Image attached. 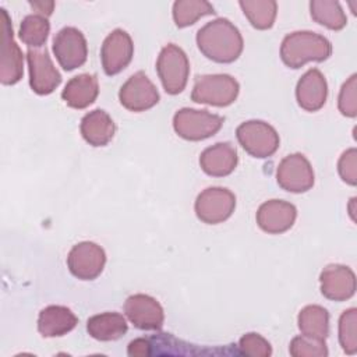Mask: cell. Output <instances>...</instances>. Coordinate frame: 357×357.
<instances>
[{
	"label": "cell",
	"instance_id": "cell-1",
	"mask_svg": "<svg viewBox=\"0 0 357 357\" xmlns=\"http://www.w3.org/2000/svg\"><path fill=\"white\" fill-rule=\"evenodd\" d=\"M199 52L215 63H233L243 52V36L227 18H216L197 32Z\"/></svg>",
	"mask_w": 357,
	"mask_h": 357
},
{
	"label": "cell",
	"instance_id": "cell-2",
	"mask_svg": "<svg viewBox=\"0 0 357 357\" xmlns=\"http://www.w3.org/2000/svg\"><path fill=\"white\" fill-rule=\"evenodd\" d=\"M332 53L331 42L311 31H296L284 36L280 59L290 68H300L308 61H325Z\"/></svg>",
	"mask_w": 357,
	"mask_h": 357
},
{
	"label": "cell",
	"instance_id": "cell-3",
	"mask_svg": "<svg viewBox=\"0 0 357 357\" xmlns=\"http://www.w3.org/2000/svg\"><path fill=\"white\" fill-rule=\"evenodd\" d=\"M240 85L229 74L198 75L191 92V100L216 107L231 105L238 96Z\"/></svg>",
	"mask_w": 357,
	"mask_h": 357
},
{
	"label": "cell",
	"instance_id": "cell-4",
	"mask_svg": "<svg viewBox=\"0 0 357 357\" xmlns=\"http://www.w3.org/2000/svg\"><path fill=\"white\" fill-rule=\"evenodd\" d=\"M156 71L163 85V89L169 95H177L183 92L188 81V57L181 47L174 43H169L160 50L158 56Z\"/></svg>",
	"mask_w": 357,
	"mask_h": 357
},
{
	"label": "cell",
	"instance_id": "cell-5",
	"mask_svg": "<svg viewBox=\"0 0 357 357\" xmlns=\"http://www.w3.org/2000/svg\"><path fill=\"white\" fill-rule=\"evenodd\" d=\"M223 121V117L208 110L183 107L173 116V128L178 137L187 141H202L215 135Z\"/></svg>",
	"mask_w": 357,
	"mask_h": 357
},
{
	"label": "cell",
	"instance_id": "cell-6",
	"mask_svg": "<svg viewBox=\"0 0 357 357\" xmlns=\"http://www.w3.org/2000/svg\"><path fill=\"white\" fill-rule=\"evenodd\" d=\"M236 137L243 149L258 159L272 156L280 142L276 130L262 120L241 123L236 130Z\"/></svg>",
	"mask_w": 357,
	"mask_h": 357
},
{
	"label": "cell",
	"instance_id": "cell-7",
	"mask_svg": "<svg viewBox=\"0 0 357 357\" xmlns=\"http://www.w3.org/2000/svg\"><path fill=\"white\" fill-rule=\"evenodd\" d=\"M1 50H0V81L4 85L17 84L24 74V56L14 40L13 25L6 8H0Z\"/></svg>",
	"mask_w": 357,
	"mask_h": 357
},
{
	"label": "cell",
	"instance_id": "cell-8",
	"mask_svg": "<svg viewBox=\"0 0 357 357\" xmlns=\"http://www.w3.org/2000/svg\"><path fill=\"white\" fill-rule=\"evenodd\" d=\"M236 208L234 194L223 187H209L195 199L197 218L208 225H218L231 216Z\"/></svg>",
	"mask_w": 357,
	"mask_h": 357
},
{
	"label": "cell",
	"instance_id": "cell-9",
	"mask_svg": "<svg viewBox=\"0 0 357 357\" xmlns=\"http://www.w3.org/2000/svg\"><path fill=\"white\" fill-rule=\"evenodd\" d=\"M53 53L66 71H73L86 61L88 45L84 33L74 26H64L53 39Z\"/></svg>",
	"mask_w": 357,
	"mask_h": 357
},
{
	"label": "cell",
	"instance_id": "cell-10",
	"mask_svg": "<svg viewBox=\"0 0 357 357\" xmlns=\"http://www.w3.org/2000/svg\"><path fill=\"white\" fill-rule=\"evenodd\" d=\"M276 181L284 191L300 194L314 185V170L303 153L283 158L276 169Z\"/></svg>",
	"mask_w": 357,
	"mask_h": 357
},
{
	"label": "cell",
	"instance_id": "cell-11",
	"mask_svg": "<svg viewBox=\"0 0 357 357\" xmlns=\"http://www.w3.org/2000/svg\"><path fill=\"white\" fill-rule=\"evenodd\" d=\"M106 264V254L100 245L92 241L75 244L67 257V266L73 276L81 280L96 279Z\"/></svg>",
	"mask_w": 357,
	"mask_h": 357
},
{
	"label": "cell",
	"instance_id": "cell-12",
	"mask_svg": "<svg viewBox=\"0 0 357 357\" xmlns=\"http://www.w3.org/2000/svg\"><path fill=\"white\" fill-rule=\"evenodd\" d=\"M29 85L38 95L52 93L61 82V75L54 67L47 49H29L26 52Z\"/></svg>",
	"mask_w": 357,
	"mask_h": 357
},
{
	"label": "cell",
	"instance_id": "cell-13",
	"mask_svg": "<svg viewBox=\"0 0 357 357\" xmlns=\"http://www.w3.org/2000/svg\"><path fill=\"white\" fill-rule=\"evenodd\" d=\"M120 103L131 112H145L159 102V92L144 71L132 74L119 91Z\"/></svg>",
	"mask_w": 357,
	"mask_h": 357
},
{
	"label": "cell",
	"instance_id": "cell-14",
	"mask_svg": "<svg viewBox=\"0 0 357 357\" xmlns=\"http://www.w3.org/2000/svg\"><path fill=\"white\" fill-rule=\"evenodd\" d=\"M134 54V43L124 29L112 31L103 40L100 47V60L103 71L107 75H116L123 71L131 61Z\"/></svg>",
	"mask_w": 357,
	"mask_h": 357
},
{
	"label": "cell",
	"instance_id": "cell-15",
	"mask_svg": "<svg viewBox=\"0 0 357 357\" xmlns=\"http://www.w3.org/2000/svg\"><path fill=\"white\" fill-rule=\"evenodd\" d=\"M124 314L128 321L141 331H158L165 321V312L159 301L148 294H132L124 303Z\"/></svg>",
	"mask_w": 357,
	"mask_h": 357
},
{
	"label": "cell",
	"instance_id": "cell-16",
	"mask_svg": "<svg viewBox=\"0 0 357 357\" xmlns=\"http://www.w3.org/2000/svg\"><path fill=\"white\" fill-rule=\"evenodd\" d=\"M321 293L332 301H346L356 293L354 272L340 264H331L325 266L319 275Z\"/></svg>",
	"mask_w": 357,
	"mask_h": 357
},
{
	"label": "cell",
	"instance_id": "cell-17",
	"mask_svg": "<svg viewBox=\"0 0 357 357\" xmlns=\"http://www.w3.org/2000/svg\"><path fill=\"white\" fill-rule=\"evenodd\" d=\"M297 218V209L293 204L282 199H269L257 211V223L259 229L269 234L287 231Z\"/></svg>",
	"mask_w": 357,
	"mask_h": 357
},
{
	"label": "cell",
	"instance_id": "cell-18",
	"mask_svg": "<svg viewBox=\"0 0 357 357\" xmlns=\"http://www.w3.org/2000/svg\"><path fill=\"white\" fill-rule=\"evenodd\" d=\"M328 98V84L318 68L305 71L297 82L296 99L301 109L307 112L319 110Z\"/></svg>",
	"mask_w": 357,
	"mask_h": 357
},
{
	"label": "cell",
	"instance_id": "cell-19",
	"mask_svg": "<svg viewBox=\"0 0 357 357\" xmlns=\"http://www.w3.org/2000/svg\"><path fill=\"white\" fill-rule=\"evenodd\" d=\"M238 162L237 151L230 142H218L202 151L199 166L208 176L225 177L233 173Z\"/></svg>",
	"mask_w": 357,
	"mask_h": 357
},
{
	"label": "cell",
	"instance_id": "cell-20",
	"mask_svg": "<svg viewBox=\"0 0 357 357\" xmlns=\"http://www.w3.org/2000/svg\"><path fill=\"white\" fill-rule=\"evenodd\" d=\"M78 324L75 314L64 305H47L38 317V331L45 337L63 336Z\"/></svg>",
	"mask_w": 357,
	"mask_h": 357
},
{
	"label": "cell",
	"instance_id": "cell-21",
	"mask_svg": "<svg viewBox=\"0 0 357 357\" xmlns=\"http://www.w3.org/2000/svg\"><path fill=\"white\" fill-rule=\"evenodd\" d=\"M82 138L92 146L107 145L116 132V126L112 117L102 109H95L86 113L79 124Z\"/></svg>",
	"mask_w": 357,
	"mask_h": 357
},
{
	"label": "cell",
	"instance_id": "cell-22",
	"mask_svg": "<svg viewBox=\"0 0 357 357\" xmlns=\"http://www.w3.org/2000/svg\"><path fill=\"white\" fill-rule=\"evenodd\" d=\"M98 93V78L93 74H79L66 84L61 98L73 109H85L96 100Z\"/></svg>",
	"mask_w": 357,
	"mask_h": 357
},
{
	"label": "cell",
	"instance_id": "cell-23",
	"mask_svg": "<svg viewBox=\"0 0 357 357\" xmlns=\"http://www.w3.org/2000/svg\"><path fill=\"white\" fill-rule=\"evenodd\" d=\"M128 329L126 318L119 312H102L91 317L86 322L88 333L100 342L120 339Z\"/></svg>",
	"mask_w": 357,
	"mask_h": 357
},
{
	"label": "cell",
	"instance_id": "cell-24",
	"mask_svg": "<svg viewBox=\"0 0 357 357\" xmlns=\"http://www.w3.org/2000/svg\"><path fill=\"white\" fill-rule=\"evenodd\" d=\"M297 324L301 335L325 340L329 333V314L317 304L304 307L297 317Z\"/></svg>",
	"mask_w": 357,
	"mask_h": 357
},
{
	"label": "cell",
	"instance_id": "cell-25",
	"mask_svg": "<svg viewBox=\"0 0 357 357\" xmlns=\"http://www.w3.org/2000/svg\"><path fill=\"white\" fill-rule=\"evenodd\" d=\"M310 13L315 22L332 31H340L347 24L342 6L335 0H312L310 1Z\"/></svg>",
	"mask_w": 357,
	"mask_h": 357
},
{
	"label": "cell",
	"instance_id": "cell-26",
	"mask_svg": "<svg viewBox=\"0 0 357 357\" xmlns=\"http://www.w3.org/2000/svg\"><path fill=\"white\" fill-rule=\"evenodd\" d=\"M244 15L250 21V24L261 31L272 28L276 13L278 3L273 0H241L238 1Z\"/></svg>",
	"mask_w": 357,
	"mask_h": 357
},
{
	"label": "cell",
	"instance_id": "cell-27",
	"mask_svg": "<svg viewBox=\"0 0 357 357\" xmlns=\"http://www.w3.org/2000/svg\"><path fill=\"white\" fill-rule=\"evenodd\" d=\"M173 21L176 26L185 28L195 24L201 17L215 14V8L205 0H177L173 3Z\"/></svg>",
	"mask_w": 357,
	"mask_h": 357
},
{
	"label": "cell",
	"instance_id": "cell-28",
	"mask_svg": "<svg viewBox=\"0 0 357 357\" xmlns=\"http://www.w3.org/2000/svg\"><path fill=\"white\" fill-rule=\"evenodd\" d=\"M50 24L47 17L40 14H29L22 18L18 36L29 47H42L49 36Z\"/></svg>",
	"mask_w": 357,
	"mask_h": 357
},
{
	"label": "cell",
	"instance_id": "cell-29",
	"mask_svg": "<svg viewBox=\"0 0 357 357\" xmlns=\"http://www.w3.org/2000/svg\"><path fill=\"white\" fill-rule=\"evenodd\" d=\"M357 310L354 307L342 312L339 318V343L344 353L357 351Z\"/></svg>",
	"mask_w": 357,
	"mask_h": 357
},
{
	"label": "cell",
	"instance_id": "cell-30",
	"mask_svg": "<svg viewBox=\"0 0 357 357\" xmlns=\"http://www.w3.org/2000/svg\"><path fill=\"white\" fill-rule=\"evenodd\" d=\"M290 354L293 357H326L328 347L325 340L300 335L290 342Z\"/></svg>",
	"mask_w": 357,
	"mask_h": 357
},
{
	"label": "cell",
	"instance_id": "cell-31",
	"mask_svg": "<svg viewBox=\"0 0 357 357\" xmlns=\"http://www.w3.org/2000/svg\"><path fill=\"white\" fill-rule=\"evenodd\" d=\"M356 89H357V75L353 74L343 85L337 98L339 112L346 117L357 116V100H356Z\"/></svg>",
	"mask_w": 357,
	"mask_h": 357
},
{
	"label": "cell",
	"instance_id": "cell-32",
	"mask_svg": "<svg viewBox=\"0 0 357 357\" xmlns=\"http://www.w3.org/2000/svg\"><path fill=\"white\" fill-rule=\"evenodd\" d=\"M238 349L243 354L251 357H269L272 354V347L269 342L254 332L241 336L238 342Z\"/></svg>",
	"mask_w": 357,
	"mask_h": 357
},
{
	"label": "cell",
	"instance_id": "cell-33",
	"mask_svg": "<svg viewBox=\"0 0 357 357\" xmlns=\"http://www.w3.org/2000/svg\"><path fill=\"white\" fill-rule=\"evenodd\" d=\"M337 172L342 180L350 185L357 184V151L350 148L342 153L337 162Z\"/></svg>",
	"mask_w": 357,
	"mask_h": 357
},
{
	"label": "cell",
	"instance_id": "cell-34",
	"mask_svg": "<svg viewBox=\"0 0 357 357\" xmlns=\"http://www.w3.org/2000/svg\"><path fill=\"white\" fill-rule=\"evenodd\" d=\"M128 356H134V357H145V356H151L152 350H151V342L149 339H144V337H138L134 339L132 342H130L128 349H127Z\"/></svg>",
	"mask_w": 357,
	"mask_h": 357
},
{
	"label": "cell",
	"instance_id": "cell-35",
	"mask_svg": "<svg viewBox=\"0 0 357 357\" xmlns=\"http://www.w3.org/2000/svg\"><path fill=\"white\" fill-rule=\"evenodd\" d=\"M31 7L36 10V14H40L43 17H49L53 13L54 3L53 1H29Z\"/></svg>",
	"mask_w": 357,
	"mask_h": 357
}]
</instances>
